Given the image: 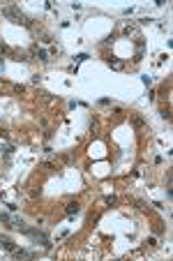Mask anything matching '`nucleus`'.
Wrapping results in <instances>:
<instances>
[{"label": "nucleus", "instance_id": "nucleus-3", "mask_svg": "<svg viewBox=\"0 0 173 261\" xmlns=\"http://www.w3.org/2000/svg\"><path fill=\"white\" fill-rule=\"evenodd\" d=\"M67 213H69V215L78 213V203H76V201H72V203H67Z\"/></svg>", "mask_w": 173, "mask_h": 261}, {"label": "nucleus", "instance_id": "nucleus-2", "mask_svg": "<svg viewBox=\"0 0 173 261\" xmlns=\"http://www.w3.org/2000/svg\"><path fill=\"white\" fill-rule=\"evenodd\" d=\"M0 243H2V247H5V250H10V252H16V247H14V243H12L10 238H0Z\"/></svg>", "mask_w": 173, "mask_h": 261}, {"label": "nucleus", "instance_id": "nucleus-4", "mask_svg": "<svg viewBox=\"0 0 173 261\" xmlns=\"http://www.w3.org/2000/svg\"><path fill=\"white\" fill-rule=\"evenodd\" d=\"M86 58H88L86 53H78V56H76V63H83V60H86Z\"/></svg>", "mask_w": 173, "mask_h": 261}, {"label": "nucleus", "instance_id": "nucleus-1", "mask_svg": "<svg viewBox=\"0 0 173 261\" xmlns=\"http://www.w3.org/2000/svg\"><path fill=\"white\" fill-rule=\"evenodd\" d=\"M28 233L32 236V238H35V240H39L42 245H44V247H51V243H48V238L44 236V233H39V231H28Z\"/></svg>", "mask_w": 173, "mask_h": 261}]
</instances>
